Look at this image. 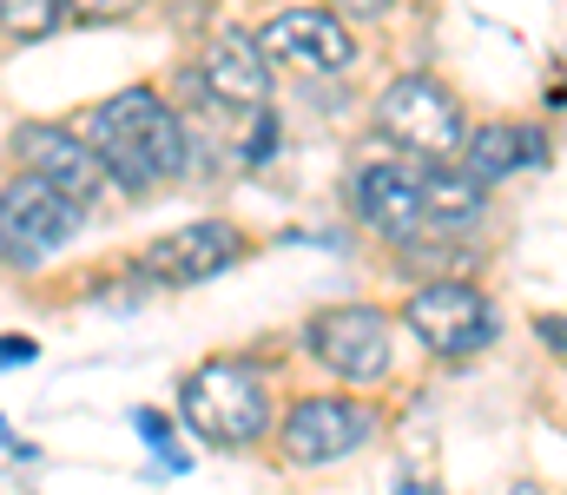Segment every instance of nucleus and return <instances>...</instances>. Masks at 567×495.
I'll use <instances>...</instances> for the list:
<instances>
[{
  "mask_svg": "<svg viewBox=\"0 0 567 495\" xmlns=\"http://www.w3.org/2000/svg\"><path fill=\"white\" fill-rule=\"evenodd\" d=\"M86 146L100 153L106 178H120L126 192H152L165 178H178L192 165V140H185V120L152 93V86H126L113 100H100L86 113Z\"/></svg>",
  "mask_w": 567,
  "mask_h": 495,
  "instance_id": "f257e3e1",
  "label": "nucleus"
},
{
  "mask_svg": "<svg viewBox=\"0 0 567 495\" xmlns=\"http://www.w3.org/2000/svg\"><path fill=\"white\" fill-rule=\"evenodd\" d=\"M178 410L192 423V436H205L212 450H245L271 430V396L265 377L238 357H212L178 383Z\"/></svg>",
  "mask_w": 567,
  "mask_h": 495,
  "instance_id": "f03ea898",
  "label": "nucleus"
},
{
  "mask_svg": "<svg viewBox=\"0 0 567 495\" xmlns=\"http://www.w3.org/2000/svg\"><path fill=\"white\" fill-rule=\"evenodd\" d=\"M377 133H383L390 146L429 159V165H449L462 153V140H468V120H462V106H455V93H449L442 80L403 73V80H390L383 100H377Z\"/></svg>",
  "mask_w": 567,
  "mask_h": 495,
  "instance_id": "7ed1b4c3",
  "label": "nucleus"
},
{
  "mask_svg": "<svg viewBox=\"0 0 567 495\" xmlns=\"http://www.w3.org/2000/svg\"><path fill=\"white\" fill-rule=\"evenodd\" d=\"M86 205L66 198L60 185H47L40 172H20L0 185V258L7 265H40L53 258L66 238H80Z\"/></svg>",
  "mask_w": 567,
  "mask_h": 495,
  "instance_id": "20e7f679",
  "label": "nucleus"
},
{
  "mask_svg": "<svg viewBox=\"0 0 567 495\" xmlns=\"http://www.w3.org/2000/svg\"><path fill=\"white\" fill-rule=\"evenodd\" d=\"M403 324L416 330V343L435 357H475L495 343V305L475 291V285H423L410 305H403Z\"/></svg>",
  "mask_w": 567,
  "mask_h": 495,
  "instance_id": "39448f33",
  "label": "nucleus"
},
{
  "mask_svg": "<svg viewBox=\"0 0 567 495\" xmlns=\"http://www.w3.org/2000/svg\"><path fill=\"white\" fill-rule=\"evenodd\" d=\"M310 357L343 377V383H377L390 370V318L377 305H337V311H317L303 330Z\"/></svg>",
  "mask_w": 567,
  "mask_h": 495,
  "instance_id": "423d86ee",
  "label": "nucleus"
},
{
  "mask_svg": "<svg viewBox=\"0 0 567 495\" xmlns=\"http://www.w3.org/2000/svg\"><path fill=\"white\" fill-rule=\"evenodd\" d=\"M370 436H377V410H370V403H350V396H303V403L284 416L278 443H284V463L317 470V463L357 456Z\"/></svg>",
  "mask_w": 567,
  "mask_h": 495,
  "instance_id": "0eeeda50",
  "label": "nucleus"
},
{
  "mask_svg": "<svg viewBox=\"0 0 567 495\" xmlns=\"http://www.w3.org/2000/svg\"><path fill=\"white\" fill-rule=\"evenodd\" d=\"M245 251H251V245H245L238 225H225V218H198V225H185V231L145 245L140 271L145 278H158V285H205V278L231 271Z\"/></svg>",
  "mask_w": 567,
  "mask_h": 495,
  "instance_id": "6e6552de",
  "label": "nucleus"
},
{
  "mask_svg": "<svg viewBox=\"0 0 567 495\" xmlns=\"http://www.w3.org/2000/svg\"><path fill=\"white\" fill-rule=\"evenodd\" d=\"M258 47L271 60H284V66H303V73H350V60H357L343 20L323 13V7H290V13H278L258 33Z\"/></svg>",
  "mask_w": 567,
  "mask_h": 495,
  "instance_id": "1a4fd4ad",
  "label": "nucleus"
},
{
  "mask_svg": "<svg viewBox=\"0 0 567 495\" xmlns=\"http://www.w3.org/2000/svg\"><path fill=\"white\" fill-rule=\"evenodd\" d=\"M13 153H20L27 172H40L47 185H60V192L80 198V205H93L100 185H106V165L86 146V133H66V126H20V133H13Z\"/></svg>",
  "mask_w": 567,
  "mask_h": 495,
  "instance_id": "9d476101",
  "label": "nucleus"
},
{
  "mask_svg": "<svg viewBox=\"0 0 567 495\" xmlns=\"http://www.w3.org/2000/svg\"><path fill=\"white\" fill-rule=\"evenodd\" d=\"M357 212L377 238H396L410 245L416 231H429V198H423V172H403V165H363L357 178Z\"/></svg>",
  "mask_w": 567,
  "mask_h": 495,
  "instance_id": "9b49d317",
  "label": "nucleus"
},
{
  "mask_svg": "<svg viewBox=\"0 0 567 495\" xmlns=\"http://www.w3.org/2000/svg\"><path fill=\"white\" fill-rule=\"evenodd\" d=\"M198 80H205V100H218V106H231V113H251V106L271 100L265 47H258L251 33H238V27L212 40V53L198 60Z\"/></svg>",
  "mask_w": 567,
  "mask_h": 495,
  "instance_id": "f8f14e48",
  "label": "nucleus"
},
{
  "mask_svg": "<svg viewBox=\"0 0 567 495\" xmlns=\"http://www.w3.org/2000/svg\"><path fill=\"white\" fill-rule=\"evenodd\" d=\"M535 165H548V140L535 126H482L462 140V172L475 185H502V178L535 172Z\"/></svg>",
  "mask_w": 567,
  "mask_h": 495,
  "instance_id": "ddd939ff",
  "label": "nucleus"
},
{
  "mask_svg": "<svg viewBox=\"0 0 567 495\" xmlns=\"http://www.w3.org/2000/svg\"><path fill=\"white\" fill-rule=\"evenodd\" d=\"M482 192L488 185H475L468 172H423V198H429V225H468L475 212H482Z\"/></svg>",
  "mask_w": 567,
  "mask_h": 495,
  "instance_id": "4468645a",
  "label": "nucleus"
},
{
  "mask_svg": "<svg viewBox=\"0 0 567 495\" xmlns=\"http://www.w3.org/2000/svg\"><path fill=\"white\" fill-rule=\"evenodd\" d=\"M53 20H60V0H0V27L13 40H40L53 33Z\"/></svg>",
  "mask_w": 567,
  "mask_h": 495,
  "instance_id": "2eb2a0df",
  "label": "nucleus"
},
{
  "mask_svg": "<svg viewBox=\"0 0 567 495\" xmlns=\"http://www.w3.org/2000/svg\"><path fill=\"white\" fill-rule=\"evenodd\" d=\"M133 423H140V436H145V443H152V450H158V456H165V470H185V456H178V450H172V423H165V416H158V410H140V416H133Z\"/></svg>",
  "mask_w": 567,
  "mask_h": 495,
  "instance_id": "dca6fc26",
  "label": "nucleus"
},
{
  "mask_svg": "<svg viewBox=\"0 0 567 495\" xmlns=\"http://www.w3.org/2000/svg\"><path fill=\"white\" fill-rule=\"evenodd\" d=\"M271 146H278V120H271L265 106H251V146H245V165H265Z\"/></svg>",
  "mask_w": 567,
  "mask_h": 495,
  "instance_id": "f3484780",
  "label": "nucleus"
},
{
  "mask_svg": "<svg viewBox=\"0 0 567 495\" xmlns=\"http://www.w3.org/2000/svg\"><path fill=\"white\" fill-rule=\"evenodd\" d=\"M60 7H66L73 20H126L140 0H60Z\"/></svg>",
  "mask_w": 567,
  "mask_h": 495,
  "instance_id": "a211bd4d",
  "label": "nucleus"
},
{
  "mask_svg": "<svg viewBox=\"0 0 567 495\" xmlns=\"http://www.w3.org/2000/svg\"><path fill=\"white\" fill-rule=\"evenodd\" d=\"M7 363H33V337H0V370Z\"/></svg>",
  "mask_w": 567,
  "mask_h": 495,
  "instance_id": "6ab92c4d",
  "label": "nucleus"
},
{
  "mask_svg": "<svg viewBox=\"0 0 567 495\" xmlns=\"http://www.w3.org/2000/svg\"><path fill=\"white\" fill-rule=\"evenodd\" d=\"M337 7H343V13H357V20H377V13H390L396 0H337Z\"/></svg>",
  "mask_w": 567,
  "mask_h": 495,
  "instance_id": "aec40b11",
  "label": "nucleus"
},
{
  "mask_svg": "<svg viewBox=\"0 0 567 495\" xmlns=\"http://www.w3.org/2000/svg\"><path fill=\"white\" fill-rule=\"evenodd\" d=\"M542 343H555V350H567V318H542Z\"/></svg>",
  "mask_w": 567,
  "mask_h": 495,
  "instance_id": "412c9836",
  "label": "nucleus"
}]
</instances>
